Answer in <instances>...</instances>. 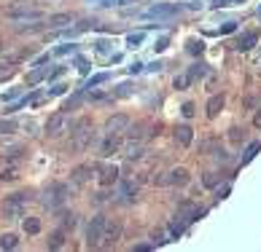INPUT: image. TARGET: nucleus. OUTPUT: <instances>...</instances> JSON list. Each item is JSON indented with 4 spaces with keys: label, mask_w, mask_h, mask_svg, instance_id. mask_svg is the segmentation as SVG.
Wrapping results in <instances>:
<instances>
[{
    "label": "nucleus",
    "mask_w": 261,
    "mask_h": 252,
    "mask_svg": "<svg viewBox=\"0 0 261 252\" xmlns=\"http://www.w3.org/2000/svg\"><path fill=\"white\" fill-rule=\"evenodd\" d=\"M6 16L14 19V22H19V24L27 22V19H30V22H41V19H43V14L38 11V8H30L24 0H16V3L6 6Z\"/></svg>",
    "instance_id": "1"
},
{
    "label": "nucleus",
    "mask_w": 261,
    "mask_h": 252,
    "mask_svg": "<svg viewBox=\"0 0 261 252\" xmlns=\"http://www.w3.org/2000/svg\"><path fill=\"white\" fill-rule=\"evenodd\" d=\"M92 142V132H89V118H81L79 123L73 126V142H70V150L73 153H81L86 145Z\"/></svg>",
    "instance_id": "2"
},
{
    "label": "nucleus",
    "mask_w": 261,
    "mask_h": 252,
    "mask_svg": "<svg viewBox=\"0 0 261 252\" xmlns=\"http://www.w3.org/2000/svg\"><path fill=\"white\" fill-rule=\"evenodd\" d=\"M27 193H14V196H8L3 201V217L6 220H16V217H22V212L27 207Z\"/></svg>",
    "instance_id": "3"
},
{
    "label": "nucleus",
    "mask_w": 261,
    "mask_h": 252,
    "mask_svg": "<svg viewBox=\"0 0 261 252\" xmlns=\"http://www.w3.org/2000/svg\"><path fill=\"white\" fill-rule=\"evenodd\" d=\"M105 226H108V220L102 215H94L89 228H86V247H100L102 241V234H105Z\"/></svg>",
    "instance_id": "4"
},
{
    "label": "nucleus",
    "mask_w": 261,
    "mask_h": 252,
    "mask_svg": "<svg viewBox=\"0 0 261 252\" xmlns=\"http://www.w3.org/2000/svg\"><path fill=\"white\" fill-rule=\"evenodd\" d=\"M67 126H70V115L67 113L49 115V121H46V137H60V134L67 132Z\"/></svg>",
    "instance_id": "5"
},
{
    "label": "nucleus",
    "mask_w": 261,
    "mask_h": 252,
    "mask_svg": "<svg viewBox=\"0 0 261 252\" xmlns=\"http://www.w3.org/2000/svg\"><path fill=\"white\" fill-rule=\"evenodd\" d=\"M65 199H67V185L57 182V185H51V188H46V191H43V199H41V201H43V207L57 209Z\"/></svg>",
    "instance_id": "6"
},
{
    "label": "nucleus",
    "mask_w": 261,
    "mask_h": 252,
    "mask_svg": "<svg viewBox=\"0 0 261 252\" xmlns=\"http://www.w3.org/2000/svg\"><path fill=\"white\" fill-rule=\"evenodd\" d=\"M153 182H156V185H186L189 182V169L175 167L167 174H162V177H153Z\"/></svg>",
    "instance_id": "7"
},
{
    "label": "nucleus",
    "mask_w": 261,
    "mask_h": 252,
    "mask_svg": "<svg viewBox=\"0 0 261 252\" xmlns=\"http://www.w3.org/2000/svg\"><path fill=\"white\" fill-rule=\"evenodd\" d=\"M127 126H129V118L124 113L111 115V118L105 121V126H102V134L105 137H108V134H121V132H127Z\"/></svg>",
    "instance_id": "8"
},
{
    "label": "nucleus",
    "mask_w": 261,
    "mask_h": 252,
    "mask_svg": "<svg viewBox=\"0 0 261 252\" xmlns=\"http://www.w3.org/2000/svg\"><path fill=\"white\" fill-rule=\"evenodd\" d=\"M119 236H121V223H119V220L108 223V226H105V234H102L100 247H111V244H116V241H119Z\"/></svg>",
    "instance_id": "9"
},
{
    "label": "nucleus",
    "mask_w": 261,
    "mask_h": 252,
    "mask_svg": "<svg viewBox=\"0 0 261 252\" xmlns=\"http://www.w3.org/2000/svg\"><path fill=\"white\" fill-rule=\"evenodd\" d=\"M119 150H121L119 134H108V137L102 140V145H100V156L102 159H108V156H113V153H119Z\"/></svg>",
    "instance_id": "10"
},
{
    "label": "nucleus",
    "mask_w": 261,
    "mask_h": 252,
    "mask_svg": "<svg viewBox=\"0 0 261 252\" xmlns=\"http://www.w3.org/2000/svg\"><path fill=\"white\" fill-rule=\"evenodd\" d=\"M199 215H202V209L197 204H191V201H180V204H178V217L180 220L191 223V220H197Z\"/></svg>",
    "instance_id": "11"
},
{
    "label": "nucleus",
    "mask_w": 261,
    "mask_h": 252,
    "mask_svg": "<svg viewBox=\"0 0 261 252\" xmlns=\"http://www.w3.org/2000/svg\"><path fill=\"white\" fill-rule=\"evenodd\" d=\"M75 22V14H70V11H62V14H51L49 19H46V24L49 27H67V24H73Z\"/></svg>",
    "instance_id": "12"
},
{
    "label": "nucleus",
    "mask_w": 261,
    "mask_h": 252,
    "mask_svg": "<svg viewBox=\"0 0 261 252\" xmlns=\"http://www.w3.org/2000/svg\"><path fill=\"white\" fill-rule=\"evenodd\" d=\"M178 11H180L178 6H164V3H159V6H151L143 16H175Z\"/></svg>",
    "instance_id": "13"
},
{
    "label": "nucleus",
    "mask_w": 261,
    "mask_h": 252,
    "mask_svg": "<svg viewBox=\"0 0 261 252\" xmlns=\"http://www.w3.org/2000/svg\"><path fill=\"white\" fill-rule=\"evenodd\" d=\"M191 140H194V132H191V126H178L175 129V142L180 148H189Z\"/></svg>",
    "instance_id": "14"
},
{
    "label": "nucleus",
    "mask_w": 261,
    "mask_h": 252,
    "mask_svg": "<svg viewBox=\"0 0 261 252\" xmlns=\"http://www.w3.org/2000/svg\"><path fill=\"white\" fill-rule=\"evenodd\" d=\"M221 110H224V94L210 97V100H207V115H210V118H216Z\"/></svg>",
    "instance_id": "15"
},
{
    "label": "nucleus",
    "mask_w": 261,
    "mask_h": 252,
    "mask_svg": "<svg viewBox=\"0 0 261 252\" xmlns=\"http://www.w3.org/2000/svg\"><path fill=\"white\" fill-rule=\"evenodd\" d=\"M89 172H92V167H79V169H73V174H70L73 185H84V182L89 180Z\"/></svg>",
    "instance_id": "16"
},
{
    "label": "nucleus",
    "mask_w": 261,
    "mask_h": 252,
    "mask_svg": "<svg viewBox=\"0 0 261 252\" xmlns=\"http://www.w3.org/2000/svg\"><path fill=\"white\" fill-rule=\"evenodd\" d=\"M22 228H24V234L35 236V234H41V220H38V217H24Z\"/></svg>",
    "instance_id": "17"
},
{
    "label": "nucleus",
    "mask_w": 261,
    "mask_h": 252,
    "mask_svg": "<svg viewBox=\"0 0 261 252\" xmlns=\"http://www.w3.org/2000/svg\"><path fill=\"white\" fill-rule=\"evenodd\" d=\"M140 156H143V145L140 142H129L127 148H124V159L135 161V159H140Z\"/></svg>",
    "instance_id": "18"
},
{
    "label": "nucleus",
    "mask_w": 261,
    "mask_h": 252,
    "mask_svg": "<svg viewBox=\"0 0 261 252\" xmlns=\"http://www.w3.org/2000/svg\"><path fill=\"white\" fill-rule=\"evenodd\" d=\"M256 41H258V35H256V33H248L245 38H240L237 48H240V51H248V48H253V46H256Z\"/></svg>",
    "instance_id": "19"
},
{
    "label": "nucleus",
    "mask_w": 261,
    "mask_h": 252,
    "mask_svg": "<svg viewBox=\"0 0 261 252\" xmlns=\"http://www.w3.org/2000/svg\"><path fill=\"white\" fill-rule=\"evenodd\" d=\"M43 78H46V70H43V67H35V70H30V73H27V83H30V86L41 83Z\"/></svg>",
    "instance_id": "20"
},
{
    "label": "nucleus",
    "mask_w": 261,
    "mask_h": 252,
    "mask_svg": "<svg viewBox=\"0 0 261 252\" xmlns=\"http://www.w3.org/2000/svg\"><path fill=\"white\" fill-rule=\"evenodd\" d=\"M116 177H119V172H116V167H105V169H102V177H100V182H102V185H111V182H116Z\"/></svg>",
    "instance_id": "21"
},
{
    "label": "nucleus",
    "mask_w": 261,
    "mask_h": 252,
    "mask_svg": "<svg viewBox=\"0 0 261 252\" xmlns=\"http://www.w3.org/2000/svg\"><path fill=\"white\" fill-rule=\"evenodd\" d=\"M16 244H19V239L14 234H3V236H0V249H14Z\"/></svg>",
    "instance_id": "22"
},
{
    "label": "nucleus",
    "mask_w": 261,
    "mask_h": 252,
    "mask_svg": "<svg viewBox=\"0 0 261 252\" xmlns=\"http://www.w3.org/2000/svg\"><path fill=\"white\" fill-rule=\"evenodd\" d=\"M65 244V231H54V234L49 236V247L51 249H60Z\"/></svg>",
    "instance_id": "23"
},
{
    "label": "nucleus",
    "mask_w": 261,
    "mask_h": 252,
    "mask_svg": "<svg viewBox=\"0 0 261 252\" xmlns=\"http://www.w3.org/2000/svg\"><path fill=\"white\" fill-rule=\"evenodd\" d=\"M191 83H194V78H191L189 73H183V75H178V78H175V89H189Z\"/></svg>",
    "instance_id": "24"
},
{
    "label": "nucleus",
    "mask_w": 261,
    "mask_h": 252,
    "mask_svg": "<svg viewBox=\"0 0 261 252\" xmlns=\"http://www.w3.org/2000/svg\"><path fill=\"white\" fill-rule=\"evenodd\" d=\"M258 148H261V142H250V145H248V150H245V156H243V164H248L250 159H253L256 153H258Z\"/></svg>",
    "instance_id": "25"
},
{
    "label": "nucleus",
    "mask_w": 261,
    "mask_h": 252,
    "mask_svg": "<svg viewBox=\"0 0 261 252\" xmlns=\"http://www.w3.org/2000/svg\"><path fill=\"white\" fill-rule=\"evenodd\" d=\"M81 102H84V94H73L70 100L65 102V110H75V108H79Z\"/></svg>",
    "instance_id": "26"
},
{
    "label": "nucleus",
    "mask_w": 261,
    "mask_h": 252,
    "mask_svg": "<svg viewBox=\"0 0 261 252\" xmlns=\"http://www.w3.org/2000/svg\"><path fill=\"white\" fill-rule=\"evenodd\" d=\"M202 182H205V188H216V185H218V174L205 172V177H202Z\"/></svg>",
    "instance_id": "27"
},
{
    "label": "nucleus",
    "mask_w": 261,
    "mask_h": 252,
    "mask_svg": "<svg viewBox=\"0 0 261 252\" xmlns=\"http://www.w3.org/2000/svg\"><path fill=\"white\" fill-rule=\"evenodd\" d=\"M19 177V172L11 167V169H3V172H0V180H3V182H11V180H16Z\"/></svg>",
    "instance_id": "28"
},
{
    "label": "nucleus",
    "mask_w": 261,
    "mask_h": 252,
    "mask_svg": "<svg viewBox=\"0 0 261 252\" xmlns=\"http://www.w3.org/2000/svg\"><path fill=\"white\" fill-rule=\"evenodd\" d=\"M189 75H191V78H194V81H197V78H202V75H205V65H202V62H199V65H191Z\"/></svg>",
    "instance_id": "29"
},
{
    "label": "nucleus",
    "mask_w": 261,
    "mask_h": 252,
    "mask_svg": "<svg viewBox=\"0 0 261 252\" xmlns=\"http://www.w3.org/2000/svg\"><path fill=\"white\" fill-rule=\"evenodd\" d=\"M14 129H16L14 121H0V134H11Z\"/></svg>",
    "instance_id": "30"
},
{
    "label": "nucleus",
    "mask_w": 261,
    "mask_h": 252,
    "mask_svg": "<svg viewBox=\"0 0 261 252\" xmlns=\"http://www.w3.org/2000/svg\"><path fill=\"white\" fill-rule=\"evenodd\" d=\"M151 241H153V244H164V241H167V239H164V231H153Z\"/></svg>",
    "instance_id": "31"
},
{
    "label": "nucleus",
    "mask_w": 261,
    "mask_h": 252,
    "mask_svg": "<svg viewBox=\"0 0 261 252\" xmlns=\"http://www.w3.org/2000/svg\"><path fill=\"white\" fill-rule=\"evenodd\" d=\"M189 51L191 54H199L202 51V41H189Z\"/></svg>",
    "instance_id": "32"
},
{
    "label": "nucleus",
    "mask_w": 261,
    "mask_h": 252,
    "mask_svg": "<svg viewBox=\"0 0 261 252\" xmlns=\"http://www.w3.org/2000/svg\"><path fill=\"white\" fill-rule=\"evenodd\" d=\"M102 81H108V75H97V78H92L89 81V89H92V86H100Z\"/></svg>",
    "instance_id": "33"
},
{
    "label": "nucleus",
    "mask_w": 261,
    "mask_h": 252,
    "mask_svg": "<svg viewBox=\"0 0 261 252\" xmlns=\"http://www.w3.org/2000/svg\"><path fill=\"white\" fill-rule=\"evenodd\" d=\"M183 115H186V118H189V115H194V105H191V102L183 105Z\"/></svg>",
    "instance_id": "34"
},
{
    "label": "nucleus",
    "mask_w": 261,
    "mask_h": 252,
    "mask_svg": "<svg viewBox=\"0 0 261 252\" xmlns=\"http://www.w3.org/2000/svg\"><path fill=\"white\" fill-rule=\"evenodd\" d=\"M140 41H143V35H129V43H132V46L140 43Z\"/></svg>",
    "instance_id": "35"
},
{
    "label": "nucleus",
    "mask_w": 261,
    "mask_h": 252,
    "mask_svg": "<svg viewBox=\"0 0 261 252\" xmlns=\"http://www.w3.org/2000/svg\"><path fill=\"white\" fill-rule=\"evenodd\" d=\"M253 126H258V129H261V110L256 113V118H253Z\"/></svg>",
    "instance_id": "36"
},
{
    "label": "nucleus",
    "mask_w": 261,
    "mask_h": 252,
    "mask_svg": "<svg viewBox=\"0 0 261 252\" xmlns=\"http://www.w3.org/2000/svg\"><path fill=\"white\" fill-rule=\"evenodd\" d=\"M0 43H3V41H0Z\"/></svg>",
    "instance_id": "37"
}]
</instances>
